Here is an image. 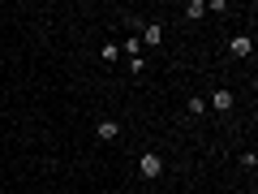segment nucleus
<instances>
[{"mask_svg": "<svg viewBox=\"0 0 258 194\" xmlns=\"http://www.w3.org/2000/svg\"><path fill=\"white\" fill-rule=\"evenodd\" d=\"M138 173L147 177V181H159V177H164V156H159V151H142L138 156Z\"/></svg>", "mask_w": 258, "mask_h": 194, "instance_id": "f257e3e1", "label": "nucleus"}, {"mask_svg": "<svg viewBox=\"0 0 258 194\" xmlns=\"http://www.w3.org/2000/svg\"><path fill=\"white\" fill-rule=\"evenodd\" d=\"M232 108H237V95H232L228 86L211 91V100H207V112H232Z\"/></svg>", "mask_w": 258, "mask_h": 194, "instance_id": "f03ea898", "label": "nucleus"}, {"mask_svg": "<svg viewBox=\"0 0 258 194\" xmlns=\"http://www.w3.org/2000/svg\"><path fill=\"white\" fill-rule=\"evenodd\" d=\"M138 39H142V47H159L164 43V26L159 22H147V26H138Z\"/></svg>", "mask_w": 258, "mask_h": 194, "instance_id": "7ed1b4c3", "label": "nucleus"}, {"mask_svg": "<svg viewBox=\"0 0 258 194\" xmlns=\"http://www.w3.org/2000/svg\"><path fill=\"white\" fill-rule=\"evenodd\" d=\"M228 52L237 56V61H245V56L254 52V39H249V35H232V43H228Z\"/></svg>", "mask_w": 258, "mask_h": 194, "instance_id": "20e7f679", "label": "nucleus"}, {"mask_svg": "<svg viewBox=\"0 0 258 194\" xmlns=\"http://www.w3.org/2000/svg\"><path fill=\"white\" fill-rule=\"evenodd\" d=\"M95 134H99V142H116L120 138V121H99Z\"/></svg>", "mask_w": 258, "mask_h": 194, "instance_id": "39448f33", "label": "nucleus"}, {"mask_svg": "<svg viewBox=\"0 0 258 194\" xmlns=\"http://www.w3.org/2000/svg\"><path fill=\"white\" fill-rule=\"evenodd\" d=\"M185 112H189V117H207V95H189V100H185Z\"/></svg>", "mask_w": 258, "mask_h": 194, "instance_id": "423d86ee", "label": "nucleus"}, {"mask_svg": "<svg viewBox=\"0 0 258 194\" xmlns=\"http://www.w3.org/2000/svg\"><path fill=\"white\" fill-rule=\"evenodd\" d=\"M185 18H189V22H203L207 18V0H189V5H185Z\"/></svg>", "mask_w": 258, "mask_h": 194, "instance_id": "0eeeda50", "label": "nucleus"}, {"mask_svg": "<svg viewBox=\"0 0 258 194\" xmlns=\"http://www.w3.org/2000/svg\"><path fill=\"white\" fill-rule=\"evenodd\" d=\"M99 56H103L108 65H116V61H120V43H103V47H99Z\"/></svg>", "mask_w": 258, "mask_h": 194, "instance_id": "6e6552de", "label": "nucleus"}, {"mask_svg": "<svg viewBox=\"0 0 258 194\" xmlns=\"http://www.w3.org/2000/svg\"><path fill=\"white\" fill-rule=\"evenodd\" d=\"M120 52H129V56H142V39H138V35H129L125 43H120Z\"/></svg>", "mask_w": 258, "mask_h": 194, "instance_id": "1a4fd4ad", "label": "nucleus"}, {"mask_svg": "<svg viewBox=\"0 0 258 194\" xmlns=\"http://www.w3.org/2000/svg\"><path fill=\"white\" fill-rule=\"evenodd\" d=\"M142 69H147V61H142V56H129V74L138 78V74H142Z\"/></svg>", "mask_w": 258, "mask_h": 194, "instance_id": "9d476101", "label": "nucleus"}]
</instances>
